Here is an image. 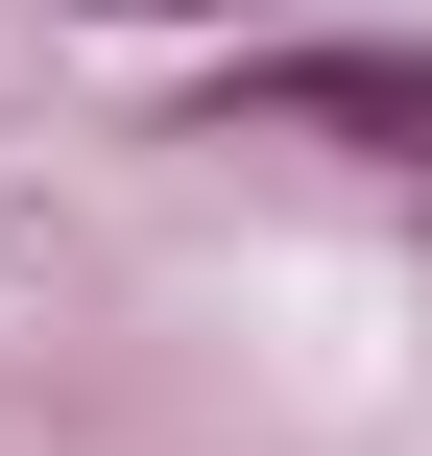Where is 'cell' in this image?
<instances>
[{
    "instance_id": "cell-1",
    "label": "cell",
    "mask_w": 432,
    "mask_h": 456,
    "mask_svg": "<svg viewBox=\"0 0 432 456\" xmlns=\"http://www.w3.org/2000/svg\"><path fill=\"white\" fill-rule=\"evenodd\" d=\"M216 120H265V144H432V48H265Z\"/></svg>"
}]
</instances>
